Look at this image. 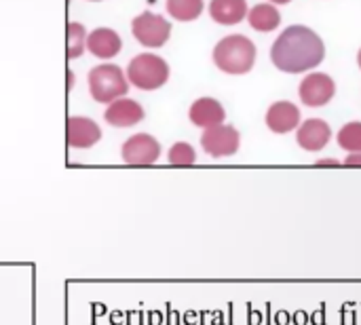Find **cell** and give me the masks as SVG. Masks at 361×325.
<instances>
[{
    "instance_id": "obj_1",
    "label": "cell",
    "mask_w": 361,
    "mask_h": 325,
    "mask_svg": "<svg viewBox=\"0 0 361 325\" xmlns=\"http://www.w3.org/2000/svg\"><path fill=\"white\" fill-rule=\"evenodd\" d=\"M326 57V44L307 25H290L273 42L271 61L286 74H302L317 68Z\"/></svg>"
},
{
    "instance_id": "obj_2",
    "label": "cell",
    "mask_w": 361,
    "mask_h": 325,
    "mask_svg": "<svg viewBox=\"0 0 361 325\" xmlns=\"http://www.w3.org/2000/svg\"><path fill=\"white\" fill-rule=\"evenodd\" d=\"M214 63L226 74H247L256 63V44L243 34L224 36L214 47Z\"/></svg>"
},
{
    "instance_id": "obj_3",
    "label": "cell",
    "mask_w": 361,
    "mask_h": 325,
    "mask_svg": "<svg viewBox=\"0 0 361 325\" xmlns=\"http://www.w3.org/2000/svg\"><path fill=\"white\" fill-rule=\"evenodd\" d=\"M127 80L142 91L161 89L169 80V63L154 53H140L127 66Z\"/></svg>"
},
{
    "instance_id": "obj_4",
    "label": "cell",
    "mask_w": 361,
    "mask_h": 325,
    "mask_svg": "<svg viewBox=\"0 0 361 325\" xmlns=\"http://www.w3.org/2000/svg\"><path fill=\"white\" fill-rule=\"evenodd\" d=\"M87 78H89V91H91L93 99L99 104H112V102L121 99L123 95H127L129 80L123 74V70L114 63L95 66Z\"/></svg>"
},
{
    "instance_id": "obj_5",
    "label": "cell",
    "mask_w": 361,
    "mask_h": 325,
    "mask_svg": "<svg viewBox=\"0 0 361 325\" xmlns=\"http://www.w3.org/2000/svg\"><path fill=\"white\" fill-rule=\"evenodd\" d=\"M131 34L140 44H144L148 49H159L169 40L171 23L163 15L144 11L131 21Z\"/></svg>"
},
{
    "instance_id": "obj_6",
    "label": "cell",
    "mask_w": 361,
    "mask_h": 325,
    "mask_svg": "<svg viewBox=\"0 0 361 325\" xmlns=\"http://www.w3.org/2000/svg\"><path fill=\"white\" fill-rule=\"evenodd\" d=\"M201 146L214 159L233 157V154H237V150L241 146V135L235 127L222 123V125H216V127H209L203 131Z\"/></svg>"
},
{
    "instance_id": "obj_7",
    "label": "cell",
    "mask_w": 361,
    "mask_h": 325,
    "mask_svg": "<svg viewBox=\"0 0 361 325\" xmlns=\"http://www.w3.org/2000/svg\"><path fill=\"white\" fill-rule=\"evenodd\" d=\"M300 102L309 108H322L332 102L336 95V82L330 74L324 72H311L302 78L298 89Z\"/></svg>"
},
{
    "instance_id": "obj_8",
    "label": "cell",
    "mask_w": 361,
    "mask_h": 325,
    "mask_svg": "<svg viewBox=\"0 0 361 325\" xmlns=\"http://www.w3.org/2000/svg\"><path fill=\"white\" fill-rule=\"evenodd\" d=\"M121 157L127 165H135V167L152 165L161 157V144L150 133H135L123 144Z\"/></svg>"
},
{
    "instance_id": "obj_9",
    "label": "cell",
    "mask_w": 361,
    "mask_h": 325,
    "mask_svg": "<svg viewBox=\"0 0 361 325\" xmlns=\"http://www.w3.org/2000/svg\"><path fill=\"white\" fill-rule=\"evenodd\" d=\"M332 140V129L324 118H309L296 129V142L307 152L324 150Z\"/></svg>"
},
{
    "instance_id": "obj_10",
    "label": "cell",
    "mask_w": 361,
    "mask_h": 325,
    "mask_svg": "<svg viewBox=\"0 0 361 325\" xmlns=\"http://www.w3.org/2000/svg\"><path fill=\"white\" fill-rule=\"evenodd\" d=\"M267 127L273 133H290L300 127V108L294 102H275L267 110Z\"/></svg>"
},
{
    "instance_id": "obj_11",
    "label": "cell",
    "mask_w": 361,
    "mask_h": 325,
    "mask_svg": "<svg viewBox=\"0 0 361 325\" xmlns=\"http://www.w3.org/2000/svg\"><path fill=\"white\" fill-rule=\"evenodd\" d=\"M68 146L72 148H91L102 140V129L95 121L87 116L68 118Z\"/></svg>"
},
{
    "instance_id": "obj_12",
    "label": "cell",
    "mask_w": 361,
    "mask_h": 325,
    "mask_svg": "<svg viewBox=\"0 0 361 325\" xmlns=\"http://www.w3.org/2000/svg\"><path fill=\"white\" fill-rule=\"evenodd\" d=\"M188 118L192 125L201 127V129H209L216 125H222L226 118L224 106L214 99V97H199L197 102H192L190 110H188Z\"/></svg>"
},
{
    "instance_id": "obj_13",
    "label": "cell",
    "mask_w": 361,
    "mask_h": 325,
    "mask_svg": "<svg viewBox=\"0 0 361 325\" xmlns=\"http://www.w3.org/2000/svg\"><path fill=\"white\" fill-rule=\"evenodd\" d=\"M104 118L112 127H133L140 121H144V108L135 99L121 97L108 106V110L104 112Z\"/></svg>"
},
{
    "instance_id": "obj_14",
    "label": "cell",
    "mask_w": 361,
    "mask_h": 325,
    "mask_svg": "<svg viewBox=\"0 0 361 325\" xmlns=\"http://www.w3.org/2000/svg\"><path fill=\"white\" fill-rule=\"evenodd\" d=\"M85 47L89 49V53H93L99 59H112L121 53L123 49V40L121 36L110 30V27H97L87 36Z\"/></svg>"
},
{
    "instance_id": "obj_15",
    "label": "cell",
    "mask_w": 361,
    "mask_h": 325,
    "mask_svg": "<svg viewBox=\"0 0 361 325\" xmlns=\"http://www.w3.org/2000/svg\"><path fill=\"white\" fill-rule=\"evenodd\" d=\"M247 2L245 0H212L209 15L220 25H237L247 17Z\"/></svg>"
},
{
    "instance_id": "obj_16",
    "label": "cell",
    "mask_w": 361,
    "mask_h": 325,
    "mask_svg": "<svg viewBox=\"0 0 361 325\" xmlns=\"http://www.w3.org/2000/svg\"><path fill=\"white\" fill-rule=\"evenodd\" d=\"M247 21L256 32H273L281 23V13L275 4L262 2L256 4L252 11H247Z\"/></svg>"
},
{
    "instance_id": "obj_17",
    "label": "cell",
    "mask_w": 361,
    "mask_h": 325,
    "mask_svg": "<svg viewBox=\"0 0 361 325\" xmlns=\"http://www.w3.org/2000/svg\"><path fill=\"white\" fill-rule=\"evenodd\" d=\"M169 15L178 21H195L205 8L203 0H167L165 2Z\"/></svg>"
},
{
    "instance_id": "obj_18",
    "label": "cell",
    "mask_w": 361,
    "mask_h": 325,
    "mask_svg": "<svg viewBox=\"0 0 361 325\" xmlns=\"http://www.w3.org/2000/svg\"><path fill=\"white\" fill-rule=\"evenodd\" d=\"M336 140L345 152H361V121H351L343 125Z\"/></svg>"
},
{
    "instance_id": "obj_19",
    "label": "cell",
    "mask_w": 361,
    "mask_h": 325,
    "mask_svg": "<svg viewBox=\"0 0 361 325\" xmlns=\"http://www.w3.org/2000/svg\"><path fill=\"white\" fill-rule=\"evenodd\" d=\"M169 163L176 167H190L197 161V152L188 142H176L169 150Z\"/></svg>"
},
{
    "instance_id": "obj_20",
    "label": "cell",
    "mask_w": 361,
    "mask_h": 325,
    "mask_svg": "<svg viewBox=\"0 0 361 325\" xmlns=\"http://www.w3.org/2000/svg\"><path fill=\"white\" fill-rule=\"evenodd\" d=\"M68 57L70 59H76L82 51H85V42H87V36H85V27L76 21H72L68 25Z\"/></svg>"
},
{
    "instance_id": "obj_21",
    "label": "cell",
    "mask_w": 361,
    "mask_h": 325,
    "mask_svg": "<svg viewBox=\"0 0 361 325\" xmlns=\"http://www.w3.org/2000/svg\"><path fill=\"white\" fill-rule=\"evenodd\" d=\"M343 165H347V167H361V152H349Z\"/></svg>"
},
{
    "instance_id": "obj_22",
    "label": "cell",
    "mask_w": 361,
    "mask_h": 325,
    "mask_svg": "<svg viewBox=\"0 0 361 325\" xmlns=\"http://www.w3.org/2000/svg\"><path fill=\"white\" fill-rule=\"evenodd\" d=\"M315 165H317V167H341L343 163H338V161H334V159H322V161H317Z\"/></svg>"
},
{
    "instance_id": "obj_23",
    "label": "cell",
    "mask_w": 361,
    "mask_h": 325,
    "mask_svg": "<svg viewBox=\"0 0 361 325\" xmlns=\"http://www.w3.org/2000/svg\"><path fill=\"white\" fill-rule=\"evenodd\" d=\"M271 4H290L292 0H269Z\"/></svg>"
},
{
    "instance_id": "obj_24",
    "label": "cell",
    "mask_w": 361,
    "mask_h": 325,
    "mask_svg": "<svg viewBox=\"0 0 361 325\" xmlns=\"http://www.w3.org/2000/svg\"><path fill=\"white\" fill-rule=\"evenodd\" d=\"M357 63H360V68H361V49H360V53H357Z\"/></svg>"
},
{
    "instance_id": "obj_25",
    "label": "cell",
    "mask_w": 361,
    "mask_h": 325,
    "mask_svg": "<svg viewBox=\"0 0 361 325\" xmlns=\"http://www.w3.org/2000/svg\"><path fill=\"white\" fill-rule=\"evenodd\" d=\"M91 2H99V0H91Z\"/></svg>"
}]
</instances>
